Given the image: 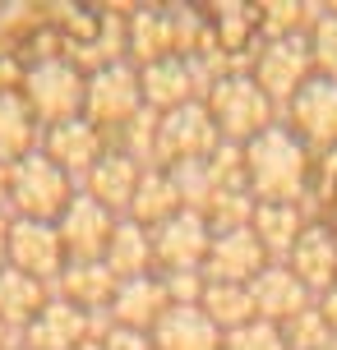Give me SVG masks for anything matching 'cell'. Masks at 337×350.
<instances>
[{
	"instance_id": "1",
	"label": "cell",
	"mask_w": 337,
	"mask_h": 350,
	"mask_svg": "<svg viewBox=\"0 0 337 350\" xmlns=\"http://www.w3.org/2000/svg\"><path fill=\"white\" fill-rule=\"evenodd\" d=\"M305 143L286 124H273L268 134L245 143V180L254 203H296L305 189Z\"/></svg>"
},
{
	"instance_id": "2",
	"label": "cell",
	"mask_w": 337,
	"mask_h": 350,
	"mask_svg": "<svg viewBox=\"0 0 337 350\" xmlns=\"http://www.w3.org/2000/svg\"><path fill=\"white\" fill-rule=\"evenodd\" d=\"M208 116L217 124V139L222 143H254L259 134L273 129V102L264 97V88L245 79V74H227L208 88Z\"/></svg>"
},
{
	"instance_id": "3",
	"label": "cell",
	"mask_w": 337,
	"mask_h": 350,
	"mask_svg": "<svg viewBox=\"0 0 337 350\" xmlns=\"http://www.w3.org/2000/svg\"><path fill=\"white\" fill-rule=\"evenodd\" d=\"M70 175L60 171L47 152H28L10 166V208L23 221H55L70 208Z\"/></svg>"
},
{
	"instance_id": "4",
	"label": "cell",
	"mask_w": 337,
	"mask_h": 350,
	"mask_svg": "<svg viewBox=\"0 0 337 350\" xmlns=\"http://www.w3.org/2000/svg\"><path fill=\"white\" fill-rule=\"evenodd\" d=\"M84 92H88V79L74 70L70 60H42L23 79V102L47 124L79 120L84 116Z\"/></svg>"
},
{
	"instance_id": "5",
	"label": "cell",
	"mask_w": 337,
	"mask_h": 350,
	"mask_svg": "<svg viewBox=\"0 0 337 350\" xmlns=\"http://www.w3.org/2000/svg\"><path fill=\"white\" fill-rule=\"evenodd\" d=\"M139 111H143V88L129 65L116 60V65L92 70L88 92H84V120L92 129H125Z\"/></svg>"
},
{
	"instance_id": "6",
	"label": "cell",
	"mask_w": 337,
	"mask_h": 350,
	"mask_svg": "<svg viewBox=\"0 0 337 350\" xmlns=\"http://www.w3.org/2000/svg\"><path fill=\"white\" fill-rule=\"evenodd\" d=\"M55 230H60V245H65L70 262H102L111 235H116V212H107L88 193H74L70 208L55 217Z\"/></svg>"
},
{
	"instance_id": "7",
	"label": "cell",
	"mask_w": 337,
	"mask_h": 350,
	"mask_svg": "<svg viewBox=\"0 0 337 350\" xmlns=\"http://www.w3.org/2000/svg\"><path fill=\"white\" fill-rule=\"evenodd\" d=\"M153 235V262H162L166 272H203L208 249H213V226L203 212L180 208L171 221H162Z\"/></svg>"
},
{
	"instance_id": "8",
	"label": "cell",
	"mask_w": 337,
	"mask_h": 350,
	"mask_svg": "<svg viewBox=\"0 0 337 350\" xmlns=\"http://www.w3.org/2000/svg\"><path fill=\"white\" fill-rule=\"evenodd\" d=\"M217 143L222 139H217V124H213V116H208L203 102H185V106L166 111L158 120V157L166 161V166L213 157Z\"/></svg>"
},
{
	"instance_id": "9",
	"label": "cell",
	"mask_w": 337,
	"mask_h": 350,
	"mask_svg": "<svg viewBox=\"0 0 337 350\" xmlns=\"http://www.w3.org/2000/svg\"><path fill=\"white\" fill-rule=\"evenodd\" d=\"M310 70H314V55H310V42L305 37H277L268 42L259 60H254V83L264 88L268 102H291L305 83H310Z\"/></svg>"
},
{
	"instance_id": "10",
	"label": "cell",
	"mask_w": 337,
	"mask_h": 350,
	"mask_svg": "<svg viewBox=\"0 0 337 350\" xmlns=\"http://www.w3.org/2000/svg\"><path fill=\"white\" fill-rule=\"evenodd\" d=\"M5 258H10V267H18V272H28L37 281H55L65 272V245H60L55 221H23V217H14Z\"/></svg>"
},
{
	"instance_id": "11",
	"label": "cell",
	"mask_w": 337,
	"mask_h": 350,
	"mask_svg": "<svg viewBox=\"0 0 337 350\" xmlns=\"http://www.w3.org/2000/svg\"><path fill=\"white\" fill-rule=\"evenodd\" d=\"M286 129L301 143L314 148H337V83L328 79H310V83L286 102Z\"/></svg>"
},
{
	"instance_id": "12",
	"label": "cell",
	"mask_w": 337,
	"mask_h": 350,
	"mask_svg": "<svg viewBox=\"0 0 337 350\" xmlns=\"http://www.w3.org/2000/svg\"><path fill=\"white\" fill-rule=\"evenodd\" d=\"M268 267V249L259 245V235L249 226L240 230H222L213 235L208 262H203V277L208 281H231V286H249Z\"/></svg>"
},
{
	"instance_id": "13",
	"label": "cell",
	"mask_w": 337,
	"mask_h": 350,
	"mask_svg": "<svg viewBox=\"0 0 337 350\" xmlns=\"http://www.w3.org/2000/svg\"><path fill=\"white\" fill-rule=\"evenodd\" d=\"M249 299H254V318L277 323V327H286L305 309H314L310 304V291H305L301 281H296V272L282 267V262H268L264 272L249 281Z\"/></svg>"
},
{
	"instance_id": "14",
	"label": "cell",
	"mask_w": 337,
	"mask_h": 350,
	"mask_svg": "<svg viewBox=\"0 0 337 350\" xmlns=\"http://www.w3.org/2000/svg\"><path fill=\"white\" fill-rule=\"evenodd\" d=\"M286 267L296 272V281H301L310 295H314V291L328 295L333 281H337V235L328 226H305L301 240L286 254Z\"/></svg>"
},
{
	"instance_id": "15",
	"label": "cell",
	"mask_w": 337,
	"mask_h": 350,
	"mask_svg": "<svg viewBox=\"0 0 337 350\" xmlns=\"http://www.w3.org/2000/svg\"><path fill=\"white\" fill-rule=\"evenodd\" d=\"M84 341H88V309L70 299H51L23 332V350H74Z\"/></svg>"
},
{
	"instance_id": "16",
	"label": "cell",
	"mask_w": 337,
	"mask_h": 350,
	"mask_svg": "<svg viewBox=\"0 0 337 350\" xmlns=\"http://www.w3.org/2000/svg\"><path fill=\"white\" fill-rule=\"evenodd\" d=\"M148 336H153V350H222V332L199 304H171Z\"/></svg>"
},
{
	"instance_id": "17",
	"label": "cell",
	"mask_w": 337,
	"mask_h": 350,
	"mask_svg": "<svg viewBox=\"0 0 337 350\" xmlns=\"http://www.w3.org/2000/svg\"><path fill=\"white\" fill-rule=\"evenodd\" d=\"M139 88H143V106L148 111H158V116H166V111H176V106L195 102V70H190V60L185 55H166V60H158V65H148V70L139 74Z\"/></svg>"
},
{
	"instance_id": "18",
	"label": "cell",
	"mask_w": 337,
	"mask_h": 350,
	"mask_svg": "<svg viewBox=\"0 0 337 350\" xmlns=\"http://www.w3.org/2000/svg\"><path fill=\"white\" fill-rule=\"evenodd\" d=\"M42 152L65 175H88L97 166V157H102V129H92L84 116L79 120H65V124H51Z\"/></svg>"
},
{
	"instance_id": "19",
	"label": "cell",
	"mask_w": 337,
	"mask_h": 350,
	"mask_svg": "<svg viewBox=\"0 0 337 350\" xmlns=\"http://www.w3.org/2000/svg\"><path fill=\"white\" fill-rule=\"evenodd\" d=\"M84 180H88V198H97L107 212H121V208L129 212L134 189H139V180H143V166L129 161V152H102L97 166Z\"/></svg>"
},
{
	"instance_id": "20",
	"label": "cell",
	"mask_w": 337,
	"mask_h": 350,
	"mask_svg": "<svg viewBox=\"0 0 337 350\" xmlns=\"http://www.w3.org/2000/svg\"><path fill=\"white\" fill-rule=\"evenodd\" d=\"M166 309H171V304H166V291H162L158 277L121 281V291H116V299H111L116 327H134V332H153Z\"/></svg>"
},
{
	"instance_id": "21",
	"label": "cell",
	"mask_w": 337,
	"mask_h": 350,
	"mask_svg": "<svg viewBox=\"0 0 337 350\" xmlns=\"http://www.w3.org/2000/svg\"><path fill=\"white\" fill-rule=\"evenodd\" d=\"M47 304H51L47 281L28 277V272L10 267V262L0 267V323H5L10 332H28V323H33Z\"/></svg>"
},
{
	"instance_id": "22",
	"label": "cell",
	"mask_w": 337,
	"mask_h": 350,
	"mask_svg": "<svg viewBox=\"0 0 337 350\" xmlns=\"http://www.w3.org/2000/svg\"><path fill=\"white\" fill-rule=\"evenodd\" d=\"M55 291L79 309H107L121 291V281L107 262H65V272L55 277Z\"/></svg>"
},
{
	"instance_id": "23",
	"label": "cell",
	"mask_w": 337,
	"mask_h": 350,
	"mask_svg": "<svg viewBox=\"0 0 337 350\" xmlns=\"http://www.w3.org/2000/svg\"><path fill=\"white\" fill-rule=\"evenodd\" d=\"M180 212V193H176V185H171V175L162 171H143V180H139V189H134V203H129V221L134 226H143V230H158L162 221H171Z\"/></svg>"
},
{
	"instance_id": "24",
	"label": "cell",
	"mask_w": 337,
	"mask_h": 350,
	"mask_svg": "<svg viewBox=\"0 0 337 350\" xmlns=\"http://www.w3.org/2000/svg\"><path fill=\"white\" fill-rule=\"evenodd\" d=\"M102 262L116 272V281L148 277V267H153V235L143 226H134V221H116V235H111Z\"/></svg>"
},
{
	"instance_id": "25",
	"label": "cell",
	"mask_w": 337,
	"mask_h": 350,
	"mask_svg": "<svg viewBox=\"0 0 337 350\" xmlns=\"http://www.w3.org/2000/svg\"><path fill=\"white\" fill-rule=\"evenodd\" d=\"M125 51L139 60L143 70L148 65H158V60H166L171 51V23H166V10H134L129 14V28H125Z\"/></svg>"
},
{
	"instance_id": "26",
	"label": "cell",
	"mask_w": 337,
	"mask_h": 350,
	"mask_svg": "<svg viewBox=\"0 0 337 350\" xmlns=\"http://www.w3.org/2000/svg\"><path fill=\"white\" fill-rule=\"evenodd\" d=\"M249 230L259 235V245L273 254H291V245L301 240V208L296 203H254V217H249Z\"/></svg>"
},
{
	"instance_id": "27",
	"label": "cell",
	"mask_w": 337,
	"mask_h": 350,
	"mask_svg": "<svg viewBox=\"0 0 337 350\" xmlns=\"http://www.w3.org/2000/svg\"><path fill=\"white\" fill-rule=\"evenodd\" d=\"M199 309L208 314L217 332L227 336L236 327L254 323V299H249V286H231V281H208L203 295H199Z\"/></svg>"
},
{
	"instance_id": "28",
	"label": "cell",
	"mask_w": 337,
	"mask_h": 350,
	"mask_svg": "<svg viewBox=\"0 0 337 350\" xmlns=\"http://www.w3.org/2000/svg\"><path fill=\"white\" fill-rule=\"evenodd\" d=\"M37 116L28 111V102L18 92H0V161L14 166L18 157L33 152V139H37Z\"/></svg>"
},
{
	"instance_id": "29",
	"label": "cell",
	"mask_w": 337,
	"mask_h": 350,
	"mask_svg": "<svg viewBox=\"0 0 337 350\" xmlns=\"http://www.w3.org/2000/svg\"><path fill=\"white\" fill-rule=\"evenodd\" d=\"M166 175H171V185H176V193H180V208L208 217V208H213V198H217L208 157L203 161H176V166H166Z\"/></svg>"
},
{
	"instance_id": "30",
	"label": "cell",
	"mask_w": 337,
	"mask_h": 350,
	"mask_svg": "<svg viewBox=\"0 0 337 350\" xmlns=\"http://www.w3.org/2000/svg\"><path fill=\"white\" fill-rule=\"evenodd\" d=\"M282 336H286V350H328V346H333L328 318H323L319 309H305V314H296V318L282 327Z\"/></svg>"
},
{
	"instance_id": "31",
	"label": "cell",
	"mask_w": 337,
	"mask_h": 350,
	"mask_svg": "<svg viewBox=\"0 0 337 350\" xmlns=\"http://www.w3.org/2000/svg\"><path fill=\"white\" fill-rule=\"evenodd\" d=\"M208 171H213L217 193L249 189V180H245V148H240V143H217L213 157H208Z\"/></svg>"
},
{
	"instance_id": "32",
	"label": "cell",
	"mask_w": 337,
	"mask_h": 350,
	"mask_svg": "<svg viewBox=\"0 0 337 350\" xmlns=\"http://www.w3.org/2000/svg\"><path fill=\"white\" fill-rule=\"evenodd\" d=\"M310 55H314V70H319V79L337 83V14H319V18H314V33H310Z\"/></svg>"
},
{
	"instance_id": "33",
	"label": "cell",
	"mask_w": 337,
	"mask_h": 350,
	"mask_svg": "<svg viewBox=\"0 0 337 350\" xmlns=\"http://www.w3.org/2000/svg\"><path fill=\"white\" fill-rule=\"evenodd\" d=\"M222 350H286V336H282L277 323L254 318V323H245V327L222 336Z\"/></svg>"
},
{
	"instance_id": "34",
	"label": "cell",
	"mask_w": 337,
	"mask_h": 350,
	"mask_svg": "<svg viewBox=\"0 0 337 350\" xmlns=\"http://www.w3.org/2000/svg\"><path fill=\"white\" fill-rule=\"evenodd\" d=\"M301 23H305V5H264L259 10V28L277 37H301Z\"/></svg>"
},
{
	"instance_id": "35",
	"label": "cell",
	"mask_w": 337,
	"mask_h": 350,
	"mask_svg": "<svg viewBox=\"0 0 337 350\" xmlns=\"http://www.w3.org/2000/svg\"><path fill=\"white\" fill-rule=\"evenodd\" d=\"M162 291H166V304H199L208 277L203 272H162Z\"/></svg>"
},
{
	"instance_id": "36",
	"label": "cell",
	"mask_w": 337,
	"mask_h": 350,
	"mask_svg": "<svg viewBox=\"0 0 337 350\" xmlns=\"http://www.w3.org/2000/svg\"><path fill=\"white\" fill-rule=\"evenodd\" d=\"M97 346H102V350H153V336L134 332V327H111Z\"/></svg>"
},
{
	"instance_id": "37",
	"label": "cell",
	"mask_w": 337,
	"mask_h": 350,
	"mask_svg": "<svg viewBox=\"0 0 337 350\" xmlns=\"http://www.w3.org/2000/svg\"><path fill=\"white\" fill-rule=\"evenodd\" d=\"M319 314L328 318V332H333V341H337V286L323 295V304H319Z\"/></svg>"
},
{
	"instance_id": "38",
	"label": "cell",
	"mask_w": 337,
	"mask_h": 350,
	"mask_svg": "<svg viewBox=\"0 0 337 350\" xmlns=\"http://www.w3.org/2000/svg\"><path fill=\"white\" fill-rule=\"evenodd\" d=\"M10 230H14V217H10V212L0 208V254L10 249Z\"/></svg>"
},
{
	"instance_id": "39",
	"label": "cell",
	"mask_w": 337,
	"mask_h": 350,
	"mask_svg": "<svg viewBox=\"0 0 337 350\" xmlns=\"http://www.w3.org/2000/svg\"><path fill=\"white\" fill-rule=\"evenodd\" d=\"M10 203V161H0V208Z\"/></svg>"
},
{
	"instance_id": "40",
	"label": "cell",
	"mask_w": 337,
	"mask_h": 350,
	"mask_svg": "<svg viewBox=\"0 0 337 350\" xmlns=\"http://www.w3.org/2000/svg\"><path fill=\"white\" fill-rule=\"evenodd\" d=\"M74 350H102V346H97V341H84V346H74Z\"/></svg>"
}]
</instances>
